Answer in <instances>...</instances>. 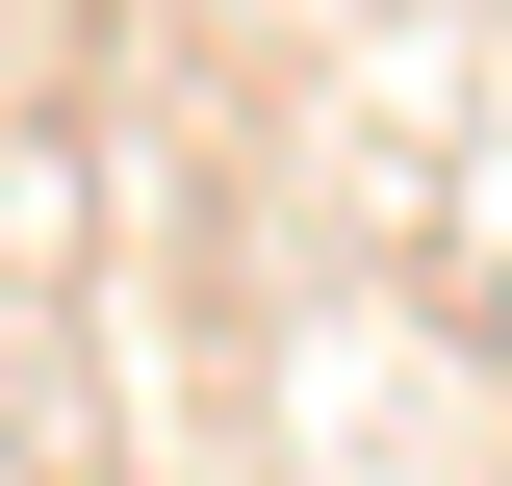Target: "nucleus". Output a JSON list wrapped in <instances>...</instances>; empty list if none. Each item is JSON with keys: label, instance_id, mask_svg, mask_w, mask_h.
<instances>
[]
</instances>
